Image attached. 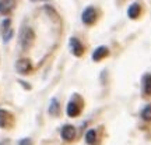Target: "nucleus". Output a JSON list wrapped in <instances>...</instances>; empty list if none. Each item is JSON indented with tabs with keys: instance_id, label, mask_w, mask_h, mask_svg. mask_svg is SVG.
<instances>
[{
	"instance_id": "obj_16",
	"label": "nucleus",
	"mask_w": 151,
	"mask_h": 145,
	"mask_svg": "<svg viewBox=\"0 0 151 145\" xmlns=\"http://www.w3.org/2000/svg\"><path fill=\"white\" fill-rule=\"evenodd\" d=\"M18 145H32V141H31V138H22L18 142Z\"/></svg>"
},
{
	"instance_id": "obj_1",
	"label": "nucleus",
	"mask_w": 151,
	"mask_h": 145,
	"mask_svg": "<svg viewBox=\"0 0 151 145\" xmlns=\"http://www.w3.org/2000/svg\"><path fill=\"white\" fill-rule=\"evenodd\" d=\"M34 42V31L31 29V28H22L21 34H20V43H21V48L24 49V50H27V49H29V46L32 45Z\"/></svg>"
},
{
	"instance_id": "obj_3",
	"label": "nucleus",
	"mask_w": 151,
	"mask_h": 145,
	"mask_svg": "<svg viewBox=\"0 0 151 145\" xmlns=\"http://www.w3.org/2000/svg\"><path fill=\"white\" fill-rule=\"evenodd\" d=\"M66 112H67V114H69L70 117L78 116L80 112H81V102L80 101H77V99H71L70 102H69V105H67Z\"/></svg>"
},
{
	"instance_id": "obj_11",
	"label": "nucleus",
	"mask_w": 151,
	"mask_h": 145,
	"mask_svg": "<svg viewBox=\"0 0 151 145\" xmlns=\"http://www.w3.org/2000/svg\"><path fill=\"white\" fill-rule=\"evenodd\" d=\"M143 91L146 95L151 94V74H146L143 77Z\"/></svg>"
},
{
	"instance_id": "obj_6",
	"label": "nucleus",
	"mask_w": 151,
	"mask_h": 145,
	"mask_svg": "<svg viewBox=\"0 0 151 145\" xmlns=\"http://www.w3.org/2000/svg\"><path fill=\"white\" fill-rule=\"evenodd\" d=\"M16 7V0H0V14L9 16Z\"/></svg>"
},
{
	"instance_id": "obj_8",
	"label": "nucleus",
	"mask_w": 151,
	"mask_h": 145,
	"mask_svg": "<svg viewBox=\"0 0 151 145\" xmlns=\"http://www.w3.org/2000/svg\"><path fill=\"white\" fill-rule=\"evenodd\" d=\"M108 54H109V49L106 46H99V48H97L92 52V60L94 61H99V60L105 59Z\"/></svg>"
},
{
	"instance_id": "obj_2",
	"label": "nucleus",
	"mask_w": 151,
	"mask_h": 145,
	"mask_svg": "<svg viewBox=\"0 0 151 145\" xmlns=\"http://www.w3.org/2000/svg\"><path fill=\"white\" fill-rule=\"evenodd\" d=\"M81 20L83 22L86 24V25H92L95 20H97V11L94 7H87L86 10L83 11V14H81Z\"/></svg>"
},
{
	"instance_id": "obj_5",
	"label": "nucleus",
	"mask_w": 151,
	"mask_h": 145,
	"mask_svg": "<svg viewBox=\"0 0 151 145\" xmlns=\"http://www.w3.org/2000/svg\"><path fill=\"white\" fill-rule=\"evenodd\" d=\"M60 135L65 141H73L76 137V129L70 124H66L60 130Z\"/></svg>"
},
{
	"instance_id": "obj_15",
	"label": "nucleus",
	"mask_w": 151,
	"mask_h": 145,
	"mask_svg": "<svg viewBox=\"0 0 151 145\" xmlns=\"http://www.w3.org/2000/svg\"><path fill=\"white\" fill-rule=\"evenodd\" d=\"M13 34H14L13 28H10V29H7L6 32H3V39H4V43H7L11 38H13Z\"/></svg>"
},
{
	"instance_id": "obj_13",
	"label": "nucleus",
	"mask_w": 151,
	"mask_h": 145,
	"mask_svg": "<svg viewBox=\"0 0 151 145\" xmlns=\"http://www.w3.org/2000/svg\"><path fill=\"white\" fill-rule=\"evenodd\" d=\"M86 141H87V144L94 145V144H95V141H97V133H95L94 130H90V131H87V134H86Z\"/></svg>"
},
{
	"instance_id": "obj_17",
	"label": "nucleus",
	"mask_w": 151,
	"mask_h": 145,
	"mask_svg": "<svg viewBox=\"0 0 151 145\" xmlns=\"http://www.w3.org/2000/svg\"><path fill=\"white\" fill-rule=\"evenodd\" d=\"M32 1H42V0H32Z\"/></svg>"
},
{
	"instance_id": "obj_12",
	"label": "nucleus",
	"mask_w": 151,
	"mask_h": 145,
	"mask_svg": "<svg viewBox=\"0 0 151 145\" xmlns=\"http://www.w3.org/2000/svg\"><path fill=\"white\" fill-rule=\"evenodd\" d=\"M49 113L52 114V116H56L58 113H59V102H58V99L53 98L52 101H50V106H49Z\"/></svg>"
},
{
	"instance_id": "obj_4",
	"label": "nucleus",
	"mask_w": 151,
	"mask_h": 145,
	"mask_svg": "<svg viewBox=\"0 0 151 145\" xmlns=\"http://www.w3.org/2000/svg\"><path fill=\"white\" fill-rule=\"evenodd\" d=\"M16 70L20 74H28L29 71L32 70V64H31V61L28 59H21L16 63Z\"/></svg>"
},
{
	"instance_id": "obj_7",
	"label": "nucleus",
	"mask_w": 151,
	"mask_h": 145,
	"mask_svg": "<svg viewBox=\"0 0 151 145\" xmlns=\"http://www.w3.org/2000/svg\"><path fill=\"white\" fill-rule=\"evenodd\" d=\"M69 45H70V50L71 53L74 54V56H81L83 54V52H84V48H83V45H81V42L77 39V38H70V42H69Z\"/></svg>"
},
{
	"instance_id": "obj_14",
	"label": "nucleus",
	"mask_w": 151,
	"mask_h": 145,
	"mask_svg": "<svg viewBox=\"0 0 151 145\" xmlns=\"http://www.w3.org/2000/svg\"><path fill=\"white\" fill-rule=\"evenodd\" d=\"M141 117L147 120V121H150L151 120V105H147L146 108L143 109V112H141Z\"/></svg>"
},
{
	"instance_id": "obj_10",
	"label": "nucleus",
	"mask_w": 151,
	"mask_h": 145,
	"mask_svg": "<svg viewBox=\"0 0 151 145\" xmlns=\"http://www.w3.org/2000/svg\"><path fill=\"white\" fill-rule=\"evenodd\" d=\"M140 4L139 3H133V4L129 6V9H127V16H129V18H132V20H136L137 17L140 16Z\"/></svg>"
},
{
	"instance_id": "obj_9",
	"label": "nucleus",
	"mask_w": 151,
	"mask_h": 145,
	"mask_svg": "<svg viewBox=\"0 0 151 145\" xmlns=\"http://www.w3.org/2000/svg\"><path fill=\"white\" fill-rule=\"evenodd\" d=\"M11 121H13V116L7 110L0 109V127L6 129V127H9L11 124Z\"/></svg>"
}]
</instances>
